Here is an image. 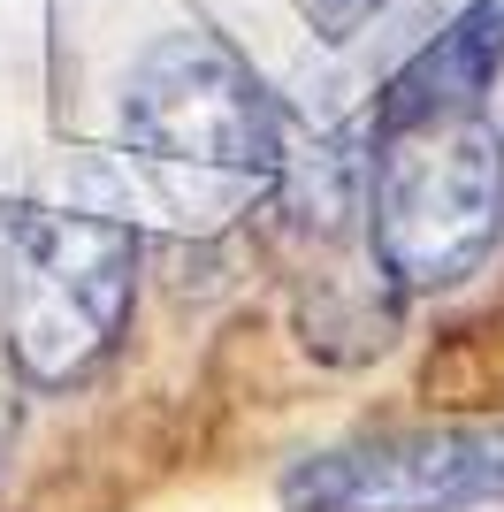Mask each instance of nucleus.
Here are the masks:
<instances>
[{"mask_svg":"<svg viewBox=\"0 0 504 512\" xmlns=\"http://www.w3.org/2000/svg\"><path fill=\"white\" fill-rule=\"evenodd\" d=\"M367 237L398 291H451L504 237V138L482 115L375 123Z\"/></svg>","mask_w":504,"mask_h":512,"instance_id":"f257e3e1","label":"nucleus"},{"mask_svg":"<svg viewBox=\"0 0 504 512\" xmlns=\"http://www.w3.org/2000/svg\"><path fill=\"white\" fill-rule=\"evenodd\" d=\"M138 237L77 207H8V352L39 390H69L115 352Z\"/></svg>","mask_w":504,"mask_h":512,"instance_id":"f03ea898","label":"nucleus"},{"mask_svg":"<svg viewBox=\"0 0 504 512\" xmlns=\"http://www.w3.org/2000/svg\"><path fill=\"white\" fill-rule=\"evenodd\" d=\"M123 138L153 169L237 176L245 184V176H275L283 115L214 31H176L130 69Z\"/></svg>","mask_w":504,"mask_h":512,"instance_id":"7ed1b4c3","label":"nucleus"},{"mask_svg":"<svg viewBox=\"0 0 504 512\" xmlns=\"http://www.w3.org/2000/svg\"><path fill=\"white\" fill-rule=\"evenodd\" d=\"M291 512H482L504 505V421L390 428L283 474Z\"/></svg>","mask_w":504,"mask_h":512,"instance_id":"20e7f679","label":"nucleus"},{"mask_svg":"<svg viewBox=\"0 0 504 512\" xmlns=\"http://www.w3.org/2000/svg\"><path fill=\"white\" fill-rule=\"evenodd\" d=\"M504 69V0H474L436 46L390 77L375 100V123H420V115H482V92Z\"/></svg>","mask_w":504,"mask_h":512,"instance_id":"39448f33","label":"nucleus"},{"mask_svg":"<svg viewBox=\"0 0 504 512\" xmlns=\"http://www.w3.org/2000/svg\"><path fill=\"white\" fill-rule=\"evenodd\" d=\"M298 8H306V23H314L321 39H352L359 23H367V16H382L390 0H298Z\"/></svg>","mask_w":504,"mask_h":512,"instance_id":"423d86ee","label":"nucleus"},{"mask_svg":"<svg viewBox=\"0 0 504 512\" xmlns=\"http://www.w3.org/2000/svg\"><path fill=\"white\" fill-rule=\"evenodd\" d=\"M8 421H16V406H8V352H0V436H8Z\"/></svg>","mask_w":504,"mask_h":512,"instance_id":"0eeeda50","label":"nucleus"}]
</instances>
